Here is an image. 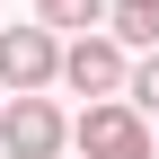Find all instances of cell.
Segmentation results:
<instances>
[{
	"label": "cell",
	"instance_id": "cell-6",
	"mask_svg": "<svg viewBox=\"0 0 159 159\" xmlns=\"http://www.w3.org/2000/svg\"><path fill=\"white\" fill-rule=\"evenodd\" d=\"M35 18H44L53 35H62V27L89 35V27H106V0H35Z\"/></svg>",
	"mask_w": 159,
	"mask_h": 159
},
{
	"label": "cell",
	"instance_id": "cell-2",
	"mask_svg": "<svg viewBox=\"0 0 159 159\" xmlns=\"http://www.w3.org/2000/svg\"><path fill=\"white\" fill-rule=\"evenodd\" d=\"M62 150H71V115L44 89L35 97H0V159H62Z\"/></svg>",
	"mask_w": 159,
	"mask_h": 159
},
{
	"label": "cell",
	"instance_id": "cell-5",
	"mask_svg": "<svg viewBox=\"0 0 159 159\" xmlns=\"http://www.w3.org/2000/svg\"><path fill=\"white\" fill-rule=\"evenodd\" d=\"M106 35L124 53H150L159 44V0H106Z\"/></svg>",
	"mask_w": 159,
	"mask_h": 159
},
{
	"label": "cell",
	"instance_id": "cell-7",
	"mask_svg": "<svg viewBox=\"0 0 159 159\" xmlns=\"http://www.w3.org/2000/svg\"><path fill=\"white\" fill-rule=\"evenodd\" d=\"M124 97H133L142 115H159V44L142 53V62H133V80H124Z\"/></svg>",
	"mask_w": 159,
	"mask_h": 159
},
{
	"label": "cell",
	"instance_id": "cell-3",
	"mask_svg": "<svg viewBox=\"0 0 159 159\" xmlns=\"http://www.w3.org/2000/svg\"><path fill=\"white\" fill-rule=\"evenodd\" d=\"M62 80V35L35 18V27H0V89L9 97H35Z\"/></svg>",
	"mask_w": 159,
	"mask_h": 159
},
{
	"label": "cell",
	"instance_id": "cell-1",
	"mask_svg": "<svg viewBox=\"0 0 159 159\" xmlns=\"http://www.w3.org/2000/svg\"><path fill=\"white\" fill-rule=\"evenodd\" d=\"M71 150L80 159H159L150 115L133 97H89V115H71Z\"/></svg>",
	"mask_w": 159,
	"mask_h": 159
},
{
	"label": "cell",
	"instance_id": "cell-4",
	"mask_svg": "<svg viewBox=\"0 0 159 159\" xmlns=\"http://www.w3.org/2000/svg\"><path fill=\"white\" fill-rule=\"evenodd\" d=\"M124 80H133V53L115 44L106 27H89V35L62 44V89H80V97H124Z\"/></svg>",
	"mask_w": 159,
	"mask_h": 159
}]
</instances>
